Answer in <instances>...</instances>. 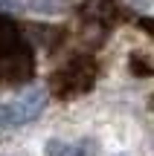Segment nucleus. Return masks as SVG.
Segmentation results:
<instances>
[{
  "label": "nucleus",
  "instance_id": "obj_5",
  "mask_svg": "<svg viewBox=\"0 0 154 156\" xmlns=\"http://www.w3.org/2000/svg\"><path fill=\"white\" fill-rule=\"evenodd\" d=\"M47 156H99V142L96 139H76V142L50 139Z\"/></svg>",
  "mask_w": 154,
  "mask_h": 156
},
{
  "label": "nucleus",
  "instance_id": "obj_2",
  "mask_svg": "<svg viewBox=\"0 0 154 156\" xmlns=\"http://www.w3.org/2000/svg\"><path fill=\"white\" fill-rule=\"evenodd\" d=\"M32 73H35V58L23 41L0 55V84H23L32 78Z\"/></svg>",
  "mask_w": 154,
  "mask_h": 156
},
{
  "label": "nucleus",
  "instance_id": "obj_6",
  "mask_svg": "<svg viewBox=\"0 0 154 156\" xmlns=\"http://www.w3.org/2000/svg\"><path fill=\"white\" fill-rule=\"evenodd\" d=\"M17 44H21V32H17L15 20H9V17L0 15V55L9 52L12 46H17Z\"/></svg>",
  "mask_w": 154,
  "mask_h": 156
},
{
  "label": "nucleus",
  "instance_id": "obj_1",
  "mask_svg": "<svg viewBox=\"0 0 154 156\" xmlns=\"http://www.w3.org/2000/svg\"><path fill=\"white\" fill-rule=\"evenodd\" d=\"M96 75H99V67L90 55H76L64 64L61 69H55L50 78V87L58 98H76V95L93 90L96 84Z\"/></svg>",
  "mask_w": 154,
  "mask_h": 156
},
{
  "label": "nucleus",
  "instance_id": "obj_7",
  "mask_svg": "<svg viewBox=\"0 0 154 156\" xmlns=\"http://www.w3.org/2000/svg\"><path fill=\"white\" fill-rule=\"evenodd\" d=\"M131 69H134L137 75H148V73H151V67L145 64L143 55H134V58H131Z\"/></svg>",
  "mask_w": 154,
  "mask_h": 156
},
{
  "label": "nucleus",
  "instance_id": "obj_8",
  "mask_svg": "<svg viewBox=\"0 0 154 156\" xmlns=\"http://www.w3.org/2000/svg\"><path fill=\"white\" fill-rule=\"evenodd\" d=\"M6 127H12V119H9V107H6V104H0V130H6Z\"/></svg>",
  "mask_w": 154,
  "mask_h": 156
},
{
  "label": "nucleus",
  "instance_id": "obj_4",
  "mask_svg": "<svg viewBox=\"0 0 154 156\" xmlns=\"http://www.w3.org/2000/svg\"><path fill=\"white\" fill-rule=\"evenodd\" d=\"M81 20L99 29H111L116 20L122 17V9L116 0H85L81 3Z\"/></svg>",
  "mask_w": 154,
  "mask_h": 156
},
{
  "label": "nucleus",
  "instance_id": "obj_9",
  "mask_svg": "<svg viewBox=\"0 0 154 156\" xmlns=\"http://www.w3.org/2000/svg\"><path fill=\"white\" fill-rule=\"evenodd\" d=\"M21 0H0V9H17Z\"/></svg>",
  "mask_w": 154,
  "mask_h": 156
},
{
  "label": "nucleus",
  "instance_id": "obj_3",
  "mask_svg": "<svg viewBox=\"0 0 154 156\" xmlns=\"http://www.w3.org/2000/svg\"><path fill=\"white\" fill-rule=\"evenodd\" d=\"M47 98H50V93H47L44 87H29V90H23V93L9 104L12 124H29V122H35V119L44 113Z\"/></svg>",
  "mask_w": 154,
  "mask_h": 156
}]
</instances>
